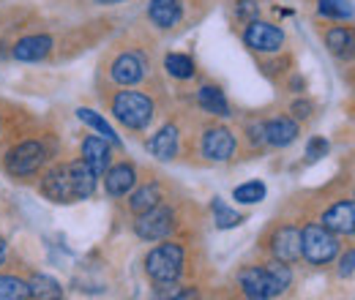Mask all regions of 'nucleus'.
<instances>
[{
	"mask_svg": "<svg viewBox=\"0 0 355 300\" xmlns=\"http://www.w3.org/2000/svg\"><path fill=\"white\" fill-rule=\"evenodd\" d=\"M235 14H238V19H243V22H252V19H257V14H260V6H257V0H238V6H235Z\"/></svg>",
	"mask_w": 355,
	"mask_h": 300,
	"instance_id": "7c9ffc66",
	"label": "nucleus"
},
{
	"mask_svg": "<svg viewBox=\"0 0 355 300\" xmlns=\"http://www.w3.org/2000/svg\"><path fill=\"white\" fill-rule=\"evenodd\" d=\"M148 17H150V22H153L156 28L170 30V28H175L178 22H180L183 6H180V0H150Z\"/></svg>",
	"mask_w": 355,
	"mask_h": 300,
	"instance_id": "a211bd4d",
	"label": "nucleus"
},
{
	"mask_svg": "<svg viewBox=\"0 0 355 300\" xmlns=\"http://www.w3.org/2000/svg\"><path fill=\"white\" fill-rule=\"evenodd\" d=\"M96 3H101V6H112V3H123V0H96Z\"/></svg>",
	"mask_w": 355,
	"mask_h": 300,
	"instance_id": "4c0bfd02",
	"label": "nucleus"
},
{
	"mask_svg": "<svg viewBox=\"0 0 355 300\" xmlns=\"http://www.w3.org/2000/svg\"><path fill=\"white\" fill-rule=\"evenodd\" d=\"M6 259H8V243H6V238L0 235V267L6 265Z\"/></svg>",
	"mask_w": 355,
	"mask_h": 300,
	"instance_id": "e433bc0d",
	"label": "nucleus"
},
{
	"mask_svg": "<svg viewBox=\"0 0 355 300\" xmlns=\"http://www.w3.org/2000/svg\"><path fill=\"white\" fill-rule=\"evenodd\" d=\"M164 202V194H162V186L159 183H142L139 188L134 186L132 197H129V211L134 215L139 213H148L150 208L162 205Z\"/></svg>",
	"mask_w": 355,
	"mask_h": 300,
	"instance_id": "aec40b11",
	"label": "nucleus"
},
{
	"mask_svg": "<svg viewBox=\"0 0 355 300\" xmlns=\"http://www.w3.org/2000/svg\"><path fill=\"white\" fill-rule=\"evenodd\" d=\"M268 249H270V257L279 262H287V265L298 262L301 259V229L293 224H279L268 238Z\"/></svg>",
	"mask_w": 355,
	"mask_h": 300,
	"instance_id": "0eeeda50",
	"label": "nucleus"
},
{
	"mask_svg": "<svg viewBox=\"0 0 355 300\" xmlns=\"http://www.w3.org/2000/svg\"><path fill=\"white\" fill-rule=\"evenodd\" d=\"M145 71H148V60L139 52H123L110 66V77L118 85H137V82H142Z\"/></svg>",
	"mask_w": 355,
	"mask_h": 300,
	"instance_id": "9b49d317",
	"label": "nucleus"
},
{
	"mask_svg": "<svg viewBox=\"0 0 355 300\" xmlns=\"http://www.w3.org/2000/svg\"><path fill=\"white\" fill-rule=\"evenodd\" d=\"M46 159H49V148L42 139H25L6 153L3 164H6V172L14 177H31L44 167Z\"/></svg>",
	"mask_w": 355,
	"mask_h": 300,
	"instance_id": "20e7f679",
	"label": "nucleus"
},
{
	"mask_svg": "<svg viewBox=\"0 0 355 300\" xmlns=\"http://www.w3.org/2000/svg\"><path fill=\"white\" fill-rule=\"evenodd\" d=\"M164 300H202L197 287H175Z\"/></svg>",
	"mask_w": 355,
	"mask_h": 300,
	"instance_id": "72a5a7b5",
	"label": "nucleus"
},
{
	"mask_svg": "<svg viewBox=\"0 0 355 300\" xmlns=\"http://www.w3.org/2000/svg\"><path fill=\"white\" fill-rule=\"evenodd\" d=\"M238 287H241V295L246 300L273 298V290H270V281H268V273L263 265H246L238 273Z\"/></svg>",
	"mask_w": 355,
	"mask_h": 300,
	"instance_id": "f8f14e48",
	"label": "nucleus"
},
{
	"mask_svg": "<svg viewBox=\"0 0 355 300\" xmlns=\"http://www.w3.org/2000/svg\"><path fill=\"white\" fill-rule=\"evenodd\" d=\"M211 213H214L216 229H235V227L243 224V215L238 213V211H232V208H230L224 200H219V197L211 200Z\"/></svg>",
	"mask_w": 355,
	"mask_h": 300,
	"instance_id": "cd10ccee",
	"label": "nucleus"
},
{
	"mask_svg": "<svg viewBox=\"0 0 355 300\" xmlns=\"http://www.w3.org/2000/svg\"><path fill=\"white\" fill-rule=\"evenodd\" d=\"M112 115L118 123H123L126 129L142 131L150 126L153 115H156V104L148 93L139 90H118L112 96Z\"/></svg>",
	"mask_w": 355,
	"mask_h": 300,
	"instance_id": "f257e3e1",
	"label": "nucleus"
},
{
	"mask_svg": "<svg viewBox=\"0 0 355 300\" xmlns=\"http://www.w3.org/2000/svg\"><path fill=\"white\" fill-rule=\"evenodd\" d=\"M246 136L252 145H263L266 142V123H249L246 126Z\"/></svg>",
	"mask_w": 355,
	"mask_h": 300,
	"instance_id": "f704fd0d",
	"label": "nucleus"
},
{
	"mask_svg": "<svg viewBox=\"0 0 355 300\" xmlns=\"http://www.w3.org/2000/svg\"><path fill=\"white\" fill-rule=\"evenodd\" d=\"M197 104H200V109H205L208 115L230 118V101H227V96H224L222 87L202 85L200 90H197Z\"/></svg>",
	"mask_w": 355,
	"mask_h": 300,
	"instance_id": "412c9836",
	"label": "nucleus"
},
{
	"mask_svg": "<svg viewBox=\"0 0 355 300\" xmlns=\"http://www.w3.org/2000/svg\"><path fill=\"white\" fill-rule=\"evenodd\" d=\"M49 52H52V36L33 33V36H25V39H19V42L14 44L11 58L22 60V63H39V60H44Z\"/></svg>",
	"mask_w": 355,
	"mask_h": 300,
	"instance_id": "2eb2a0df",
	"label": "nucleus"
},
{
	"mask_svg": "<svg viewBox=\"0 0 355 300\" xmlns=\"http://www.w3.org/2000/svg\"><path fill=\"white\" fill-rule=\"evenodd\" d=\"M0 300H28V279L19 273H0Z\"/></svg>",
	"mask_w": 355,
	"mask_h": 300,
	"instance_id": "bb28decb",
	"label": "nucleus"
},
{
	"mask_svg": "<svg viewBox=\"0 0 355 300\" xmlns=\"http://www.w3.org/2000/svg\"><path fill=\"white\" fill-rule=\"evenodd\" d=\"M178 227V213L175 208L170 205H156L150 208L148 213H139L134 218V235L145 243H159V240H167Z\"/></svg>",
	"mask_w": 355,
	"mask_h": 300,
	"instance_id": "39448f33",
	"label": "nucleus"
},
{
	"mask_svg": "<svg viewBox=\"0 0 355 300\" xmlns=\"http://www.w3.org/2000/svg\"><path fill=\"white\" fill-rule=\"evenodd\" d=\"M266 194H268V188L263 180H246V183L235 186L232 200H235L238 205H260V202L266 200Z\"/></svg>",
	"mask_w": 355,
	"mask_h": 300,
	"instance_id": "a878e982",
	"label": "nucleus"
},
{
	"mask_svg": "<svg viewBox=\"0 0 355 300\" xmlns=\"http://www.w3.org/2000/svg\"><path fill=\"white\" fill-rule=\"evenodd\" d=\"M42 194H44L49 202H58V205L77 202L74 188H71V177H69V164H55V167H49L44 172V177H42Z\"/></svg>",
	"mask_w": 355,
	"mask_h": 300,
	"instance_id": "9d476101",
	"label": "nucleus"
},
{
	"mask_svg": "<svg viewBox=\"0 0 355 300\" xmlns=\"http://www.w3.org/2000/svg\"><path fill=\"white\" fill-rule=\"evenodd\" d=\"M320 224L325 229H331L336 238H353L355 235V200H336L334 205H328Z\"/></svg>",
	"mask_w": 355,
	"mask_h": 300,
	"instance_id": "1a4fd4ad",
	"label": "nucleus"
},
{
	"mask_svg": "<svg viewBox=\"0 0 355 300\" xmlns=\"http://www.w3.org/2000/svg\"><path fill=\"white\" fill-rule=\"evenodd\" d=\"M325 44H328V49H331L336 58H342V60L355 58V30L353 28H331V30L325 33Z\"/></svg>",
	"mask_w": 355,
	"mask_h": 300,
	"instance_id": "5701e85b",
	"label": "nucleus"
},
{
	"mask_svg": "<svg viewBox=\"0 0 355 300\" xmlns=\"http://www.w3.org/2000/svg\"><path fill=\"white\" fill-rule=\"evenodd\" d=\"M317 8L328 19H350L353 17V3L350 0H317Z\"/></svg>",
	"mask_w": 355,
	"mask_h": 300,
	"instance_id": "c756f323",
	"label": "nucleus"
},
{
	"mask_svg": "<svg viewBox=\"0 0 355 300\" xmlns=\"http://www.w3.org/2000/svg\"><path fill=\"white\" fill-rule=\"evenodd\" d=\"M186 265V249L175 240H164L153 246L145 257V273L156 284H175Z\"/></svg>",
	"mask_w": 355,
	"mask_h": 300,
	"instance_id": "f03ea898",
	"label": "nucleus"
},
{
	"mask_svg": "<svg viewBox=\"0 0 355 300\" xmlns=\"http://www.w3.org/2000/svg\"><path fill=\"white\" fill-rule=\"evenodd\" d=\"M290 109H293V115H295L298 121H306L311 115V101H293Z\"/></svg>",
	"mask_w": 355,
	"mask_h": 300,
	"instance_id": "c9c22d12",
	"label": "nucleus"
},
{
	"mask_svg": "<svg viewBox=\"0 0 355 300\" xmlns=\"http://www.w3.org/2000/svg\"><path fill=\"white\" fill-rule=\"evenodd\" d=\"M353 273H355V249L339 252V276L342 279H350Z\"/></svg>",
	"mask_w": 355,
	"mask_h": 300,
	"instance_id": "473e14b6",
	"label": "nucleus"
},
{
	"mask_svg": "<svg viewBox=\"0 0 355 300\" xmlns=\"http://www.w3.org/2000/svg\"><path fill=\"white\" fill-rule=\"evenodd\" d=\"M178 145H180L178 126L175 123H167V126H162V129L150 136L148 150H150V156L159 159V161H173L178 156Z\"/></svg>",
	"mask_w": 355,
	"mask_h": 300,
	"instance_id": "dca6fc26",
	"label": "nucleus"
},
{
	"mask_svg": "<svg viewBox=\"0 0 355 300\" xmlns=\"http://www.w3.org/2000/svg\"><path fill=\"white\" fill-rule=\"evenodd\" d=\"M134 186H137V170H134V164H129V161L112 164L110 170L104 172V191L112 200H121V197L132 194Z\"/></svg>",
	"mask_w": 355,
	"mask_h": 300,
	"instance_id": "ddd939ff",
	"label": "nucleus"
},
{
	"mask_svg": "<svg viewBox=\"0 0 355 300\" xmlns=\"http://www.w3.org/2000/svg\"><path fill=\"white\" fill-rule=\"evenodd\" d=\"M298 134H301V129H298V123L293 118L279 115V118H273V121L266 123V145H270V148H287V145H293L298 139Z\"/></svg>",
	"mask_w": 355,
	"mask_h": 300,
	"instance_id": "f3484780",
	"label": "nucleus"
},
{
	"mask_svg": "<svg viewBox=\"0 0 355 300\" xmlns=\"http://www.w3.org/2000/svg\"><path fill=\"white\" fill-rule=\"evenodd\" d=\"M77 118H80L85 126H90L93 131H98V136L107 139L112 148H121V136L115 134V129H112L98 112H93V109H88V107H80V109H77Z\"/></svg>",
	"mask_w": 355,
	"mask_h": 300,
	"instance_id": "393cba45",
	"label": "nucleus"
},
{
	"mask_svg": "<svg viewBox=\"0 0 355 300\" xmlns=\"http://www.w3.org/2000/svg\"><path fill=\"white\" fill-rule=\"evenodd\" d=\"M83 161L90 167L96 177H104V172L112 167V145L107 139L96 136H85L83 139Z\"/></svg>",
	"mask_w": 355,
	"mask_h": 300,
	"instance_id": "4468645a",
	"label": "nucleus"
},
{
	"mask_svg": "<svg viewBox=\"0 0 355 300\" xmlns=\"http://www.w3.org/2000/svg\"><path fill=\"white\" fill-rule=\"evenodd\" d=\"M243 42L254 52L270 55V52H279L284 46V30L270 25V22H263V19H252V22H246Z\"/></svg>",
	"mask_w": 355,
	"mask_h": 300,
	"instance_id": "423d86ee",
	"label": "nucleus"
},
{
	"mask_svg": "<svg viewBox=\"0 0 355 300\" xmlns=\"http://www.w3.org/2000/svg\"><path fill=\"white\" fill-rule=\"evenodd\" d=\"M164 69L175 80H191L194 77V60L189 55H183V52H170L164 58Z\"/></svg>",
	"mask_w": 355,
	"mask_h": 300,
	"instance_id": "c85d7f7f",
	"label": "nucleus"
},
{
	"mask_svg": "<svg viewBox=\"0 0 355 300\" xmlns=\"http://www.w3.org/2000/svg\"><path fill=\"white\" fill-rule=\"evenodd\" d=\"M339 252H342L339 238L331 229H325L320 221H309L301 229V259H306L309 265H314V267L331 265L339 257Z\"/></svg>",
	"mask_w": 355,
	"mask_h": 300,
	"instance_id": "7ed1b4c3",
	"label": "nucleus"
},
{
	"mask_svg": "<svg viewBox=\"0 0 355 300\" xmlns=\"http://www.w3.org/2000/svg\"><path fill=\"white\" fill-rule=\"evenodd\" d=\"M28 298L31 300H63V287L58 279L46 273H33L28 279Z\"/></svg>",
	"mask_w": 355,
	"mask_h": 300,
	"instance_id": "4be33fe9",
	"label": "nucleus"
},
{
	"mask_svg": "<svg viewBox=\"0 0 355 300\" xmlns=\"http://www.w3.org/2000/svg\"><path fill=\"white\" fill-rule=\"evenodd\" d=\"M328 139L325 136H311L309 145H306V156H309V161H317V159H322L325 153H328Z\"/></svg>",
	"mask_w": 355,
	"mask_h": 300,
	"instance_id": "2f4dec72",
	"label": "nucleus"
},
{
	"mask_svg": "<svg viewBox=\"0 0 355 300\" xmlns=\"http://www.w3.org/2000/svg\"><path fill=\"white\" fill-rule=\"evenodd\" d=\"M69 177H71V188H74L77 202H83V200H90V197H93L98 177L90 172V167L83 161V159H80V161H69Z\"/></svg>",
	"mask_w": 355,
	"mask_h": 300,
	"instance_id": "6ab92c4d",
	"label": "nucleus"
},
{
	"mask_svg": "<svg viewBox=\"0 0 355 300\" xmlns=\"http://www.w3.org/2000/svg\"><path fill=\"white\" fill-rule=\"evenodd\" d=\"M266 273H268V281H270V290H273V298L284 295L290 287H293V267L287 262H279V259H268L266 265Z\"/></svg>",
	"mask_w": 355,
	"mask_h": 300,
	"instance_id": "b1692460",
	"label": "nucleus"
},
{
	"mask_svg": "<svg viewBox=\"0 0 355 300\" xmlns=\"http://www.w3.org/2000/svg\"><path fill=\"white\" fill-rule=\"evenodd\" d=\"M235 134L224 126H211V129L202 131V142H200V150L208 161H230L235 156Z\"/></svg>",
	"mask_w": 355,
	"mask_h": 300,
	"instance_id": "6e6552de",
	"label": "nucleus"
},
{
	"mask_svg": "<svg viewBox=\"0 0 355 300\" xmlns=\"http://www.w3.org/2000/svg\"><path fill=\"white\" fill-rule=\"evenodd\" d=\"M353 200H355V188H353Z\"/></svg>",
	"mask_w": 355,
	"mask_h": 300,
	"instance_id": "58836bf2",
	"label": "nucleus"
}]
</instances>
